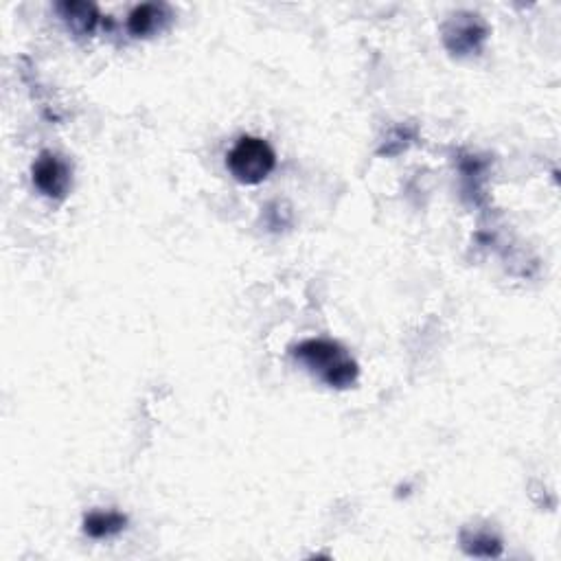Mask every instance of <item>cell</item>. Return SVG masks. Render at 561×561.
<instances>
[{
	"label": "cell",
	"mask_w": 561,
	"mask_h": 561,
	"mask_svg": "<svg viewBox=\"0 0 561 561\" xmlns=\"http://www.w3.org/2000/svg\"><path fill=\"white\" fill-rule=\"evenodd\" d=\"M292 356L299 360L309 373L323 380L331 388H349L358 380V362L353 360L345 347L334 340L309 338L292 349Z\"/></svg>",
	"instance_id": "obj_1"
},
{
	"label": "cell",
	"mask_w": 561,
	"mask_h": 561,
	"mask_svg": "<svg viewBox=\"0 0 561 561\" xmlns=\"http://www.w3.org/2000/svg\"><path fill=\"white\" fill-rule=\"evenodd\" d=\"M226 167L242 185H259L277 167V154L268 141L257 136H242L228 152Z\"/></svg>",
	"instance_id": "obj_2"
},
{
	"label": "cell",
	"mask_w": 561,
	"mask_h": 561,
	"mask_svg": "<svg viewBox=\"0 0 561 561\" xmlns=\"http://www.w3.org/2000/svg\"><path fill=\"white\" fill-rule=\"evenodd\" d=\"M489 36L485 20L474 11H459L443 27V42L454 55H472L483 49Z\"/></svg>",
	"instance_id": "obj_3"
},
{
	"label": "cell",
	"mask_w": 561,
	"mask_h": 561,
	"mask_svg": "<svg viewBox=\"0 0 561 561\" xmlns=\"http://www.w3.org/2000/svg\"><path fill=\"white\" fill-rule=\"evenodd\" d=\"M31 174L33 185L40 189L42 196L51 200H64L68 189H71V167L51 152L40 154V158L33 163Z\"/></svg>",
	"instance_id": "obj_4"
},
{
	"label": "cell",
	"mask_w": 561,
	"mask_h": 561,
	"mask_svg": "<svg viewBox=\"0 0 561 561\" xmlns=\"http://www.w3.org/2000/svg\"><path fill=\"white\" fill-rule=\"evenodd\" d=\"M169 18H171V14H169L167 5L145 3V5L136 7L130 14L128 29L136 38H147V36H152V33L163 29Z\"/></svg>",
	"instance_id": "obj_5"
},
{
	"label": "cell",
	"mask_w": 561,
	"mask_h": 561,
	"mask_svg": "<svg viewBox=\"0 0 561 561\" xmlns=\"http://www.w3.org/2000/svg\"><path fill=\"white\" fill-rule=\"evenodd\" d=\"M57 11L64 18V22L71 27L79 36H90L95 31L97 22H99V9L93 3H60L57 5Z\"/></svg>",
	"instance_id": "obj_6"
},
{
	"label": "cell",
	"mask_w": 561,
	"mask_h": 561,
	"mask_svg": "<svg viewBox=\"0 0 561 561\" xmlns=\"http://www.w3.org/2000/svg\"><path fill=\"white\" fill-rule=\"evenodd\" d=\"M128 518L117 511H93L84 520V531L95 537V540H103V537H112L125 529Z\"/></svg>",
	"instance_id": "obj_7"
},
{
	"label": "cell",
	"mask_w": 561,
	"mask_h": 561,
	"mask_svg": "<svg viewBox=\"0 0 561 561\" xmlns=\"http://www.w3.org/2000/svg\"><path fill=\"white\" fill-rule=\"evenodd\" d=\"M463 544L467 548V553L478 555V557H496L500 555V542L496 537H491L487 533H474L472 537L463 535Z\"/></svg>",
	"instance_id": "obj_8"
}]
</instances>
